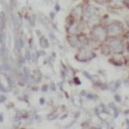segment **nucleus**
<instances>
[{"label":"nucleus","instance_id":"0eeeda50","mask_svg":"<svg viewBox=\"0 0 129 129\" xmlns=\"http://www.w3.org/2000/svg\"><path fill=\"white\" fill-rule=\"evenodd\" d=\"M6 97L5 96H1V98H0V102H3V101H6Z\"/></svg>","mask_w":129,"mask_h":129},{"label":"nucleus","instance_id":"1a4fd4ad","mask_svg":"<svg viewBox=\"0 0 129 129\" xmlns=\"http://www.w3.org/2000/svg\"><path fill=\"white\" fill-rule=\"evenodd\" d=\"M26 57L27 58V60H30V53H29V52H27V53H26Z\"/></svg>","mask_w":129,"mask_h":129},{"label":"nucleus","instance_id":"ddd939ff","mask_svg":"<svg viewBox=\"0 0 129 129\" xmlns=\"http://www.w3.org/2000/svg\"><path fill=\"white\" fill-rule=\"evenodd\" d=\"M127 25L129 26V19H127Z\"/></svg>","mask_w":129,"mask_h":129},{"label":"nucleus","instance_id":"9b49d317","mask_svg":"<svg viewBox=\"0 0 129 129\" xmlns=\"http://www.w3.org/2000/svg\"><path fill=\"white\" fill-rule=\"evenodd\" d=\"M119 83H120V81H118V82H117V84H116V87H118V86L120 85Z\"/></svg>","mask_w":129,"mask_h":129},{"label":"nucleus","instance_id":"39448f33","mask_svg":"<svg viewBox=\"0 0 129 129\" xmlns=\"http://www.w3.org/2000/svg\"><path fill=\"white\" fill-rule=\"evenodd\" d=\"M9 69V67H7V64L6 63H5V64H3V66H2V67H1V70L2 71H6V70H7Z\"/></svg>","mask_w":129,"mask_h":129},{"label":"nucleus","instance_id":"f8f14e48","mask_svg":"<svg viewBox=\"0 0 129 129\" xmlns=\"http://www.w3.org/2000/svg\"><path fill=\"white\" fill-rule=\"evenodd\" d=\"M45 88H47V87L46 86H44L43 87V91H45Z\"/></svg>","mask_w":129,"mask_h":129},{"label":"nucleus","instance_id":"f257e3e1","mask_svg":"<svg viewBox=\"0 0 129 129\" xmlns=\"http://www.w3.org/2000/svg\"><path fill=\"white\" fill-rule=\"evenodd\" d=\"M121 31V26L118 23H112L108 26V33L111 34H118Z\"/></svg>","mask_w":129,"mask_h":129},{"label":"nucleus","instance_id":"7ed1b4c3","mask_svg":"<svg viewBox=\"0 0 129 129\" xmlns=\"http://www.w3.org/2000/svg\"><path fill=\"white\" fill-rule=\"evenodd\" d=\"M94 13H95V8L93 7V6H89L86 9V11H85V14L87 16H90L93 15V14H94Z\"/></svg>","mask_w":129,"mask_h":129},{"label":"nucleus","instance_id":"423d86ee","mask_svg":"<svg viewBox=\"0 0 129 129\" xmlns=\"http://www.w3.org/2000/svg\"><path fill=\"white\" fill-rule=\"evenodd\" d=\"M24 70H25V77H26V79L27 78H28V76H29V74H28V70L27 69V68H25L24 69Z\"/></svg>","mask_w":129,"mask_h":129},{"label":"nucleus","instance_id":"f03ea898","mask_svg":"<svg viewBox=\"0 0 129 129\" xmlns=\"http://www.w3.org/2000/svg\"><path fill=\"white\" fill-rule=\"evenodd\" d=\"M112 49L114 53H119L122 51V46L121 45V43L118 42H114L112 43Z\"/></svg>","mask_w":129,"mask_h":129},{"label":"nucleus","instance_id":"6e6552de","mask_svg":"<svg viewBox=\"0 0 129 129\" xmlns=\"http://www.w3.org/2000/svg\"><path fill=\"white\" fill-rule=\"evenodd\" d=\"M114 98L116 99V101H121V98H120V96H118V95H116V96L114 97Z\"/></svg>","mask_w":129,"mask_h":129},{"label":"nucleus","instance_id":"20e7f679","mask_svg":"<svg viewBox=\"0 0 129 129\" xmlns=\"http://www.w3.org/2000/svg\"><path fill=\"white\" fill-rule=\"evenodd\" d=\"M40 44L41 46H42V47L44 48H46V47H48V40H47L44 37H42L41 39V41H40Z\"/></svg>","mask_w":129,"mask_h":129},{"label":"nucleus","instance_id":"9d476101","mask_svg":"<svg viewBox=\"0 0 129 129\" xmlns=\"http://www.w3.org/2000/svg\"><path fill=\"white\" fill-rule=\"evenodd\" d=\"M3 115H2V114H0V121H3Z\"/></svg>","mask_w":129,"mask_h":129}]
</instances>
